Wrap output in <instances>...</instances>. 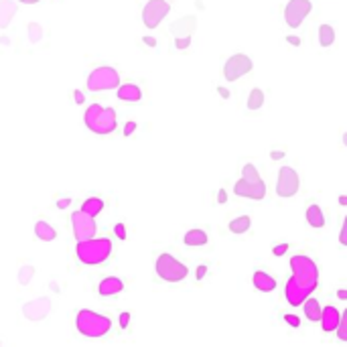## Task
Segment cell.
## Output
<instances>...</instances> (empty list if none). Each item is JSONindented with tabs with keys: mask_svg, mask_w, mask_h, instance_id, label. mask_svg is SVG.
<instances>
[{
	"mask_svg": "<svg viewBox=\"0 0 347 347\" xmlns=\"http://www.w3.org/2000/svg\"><path fill=\"white\" fill-rule=\"evenodd\" d=\"M339 205H347V197H345V195L339 197Z\"/></svg>",
	"mask_w": 347,
	"mask_h": 347,
	"instance_id": "cell-45",
	"label": "cell"
},
{
	"mask_svg": "<svg viewBox=\"0 0 347 347\" xmlns=\"http://www.w3.org/2000/svg\"><path fill=\"white\" fill-rule=\"evenodd\" d=\"M313 5L311 0H290V3L284 7V21L290 29H298L302 25V21L309 17Z\"/></svg>",
	"mask_w": 347,
	"mask_h": 347,
	"instance_id": "cell-10",
	"label": "cell"
},
{
	"mask_svg": "<svg viewBox=\"0 0 347 347\" xmlns=\"http://www.w3.org/2000/svg\"><path fill=\"white\" fill-rule=\"evenodd\" d=\"M51 311V300L49 298H35L23 307V315L29 321H43Z\"/></svg>",
	"mask_w": 347,
	"mask_h": 347,
	"instance_id": "cell-13",
	"label": "cell"
},
{
	"mask_svg": "<svg viewBox=\"0 0 347 347\" xmlns=\"http://www.w3.org/2000/svg\"><path fill=\"white\" fill-rule=\"evenodd\" d=\"M341 244H343V246H345V244H347V242H345V228H343V230H341Z\"/></svg>",
	"mask_w": 347,
	"mask_h": 347,
	"instance_id": "cell-46",
	"label": "cell"
},
{
	"mask_svg": "<svg viewBox=\"0 0 347 347\" xmlns=\"http://www.w3.org/2000/svg\"><path fill=\"white\" fill-rule=\"evenodd\" d=\"M300 179L296 175V170L292 166H282L278 170V179H276V195L278 197H292L298 193Z\"/></svg>",
	"mask_w": 347,
	"mask_h": 347,
	"instance_id": "cell-8",
	"label": "cell"
},
{
	"mask_svg": "<svg viewBox=\"0 0 347 347\" xmlns=\"http://www.w3.org/2000/svg\"><path fill=\"white\" fill-rule=\"evenodd\" d=\"M41 35H43L41 27L37 23H31L29 25V39H31V43H39L41 41Z\"/></svg>",
	"mask_w": 347,
	"mask_h": 347,
	"instance_id": "cell-30",
	"label": "cell"
},
{
	"mask_svg": "<svg viewBox=\"0 0 347 347\" xmlns=\"http://www.w3.org/2000/svg\"><path fill=\"white\" fill-rule=\"evenodd\" d=\"M262 104H264V94H262V90H252L250 96H248V108H250V110H258V108H262Z\"/></svg>",
	"mask_w": 347,
	"mask_h": 347,
	"instance_id": "cell-27",
	"label": "cell"
},
{
	"mask_svg": "<svg viewBox=\"0 0 347 347\" xmlns=\"http://www.w3.org/2000/svg\"><path fill=\"white\" fill-rule=\"evenodd\" d=\"M83 120H85V126H88L92 132L100 134V136H106V134L114 132L116 126H118L116 112H114L112 108H102L100 104H92V106L85 110Z\"/></svg>",
	"mask_w": 347,
	"mask_h": 347,
	"instance_id": "cell-4",
	"label": "cell"
},
{
	"mask_svg": "<svg viewBox=\"0 0 347 347\" xmlns=\"http://www.w3.org/2000/svg\"><path fill=\"white\" fill-rule=\"evenodd\" d=\"M154 270H156L158 278L164 280V282H181V280H185L187 274H189V268H187L183 262H179L175 256H170V254H166V252L160 254V256L156 258Z\"/></svg>",
	"mask_w": 347,
	"mask_h": 347,
	"instance_id": "cell-6",
	"label": "cell"
},
{
	"mask_svg": "<svg viewBox=\"0 0 347 347\" xmlns=\"http://www.w3.org/2000/svg\"><path fill=\"white\" fill-rule=\"evenodd\" d=\"M337 337L341 339V341H347V313H343L341 315V319H339V325H337Z\"/></svg>",
	"mask_w": 347,
	"mask_h": 347,
	"instance_id": "cell-29",
	"label": "cell"
},
{
	"mask_svg": "<svg viewBox=\"0 0 347 347\" xmlns=\"http://www.w3.org/2000/svg\"><path fill=\"white\" fill-rule=\"evenodd\" d=\"M339 319H341V313L335 309V307H325V309H321V325H323V331H327V333H331V331H335L337 329V325H339Z\"/></svg>",
	"mask_w": 347,
	"mask_h": 347,
	"instance_id": "cell-15",
	"label": "cell"
},
{
	"mask_svg": "<svg viewBox=\"0 0 347 347\" xmlns=\"http://www.w3.org/2000/svg\"><path fill=\"white\" fill-rule=\"evenodd\" d=\"M252 282H254V286H256L258 290H262V292H272V290L276 288V280H274L270 274H266L264 270H256L254 276H252Z\"/></svg>",
	"mask_w": 347,
	"mask_h": 347,
	"instance_id": "cell-18",
	"label": "cell"
},
{
	"mask_svg": "<svg viewBox=\"0 0 347 347\" xmlns=\"http://www.w3.org/2000/svg\"><path fill=\"white\" fill-rule=\"evenodd\" d=\"M114 234H116V238L126 240V226H124V224H116V226H114Z\"/></svg>",
	"mask_w": 347,
	"mask_h": 347,
	"instance_id": "cell-32",
	"label": "cell"
},
{
	"mask_svg": "<svg viewBox=\"0 0 347 347\" xmlns=\"http://www.w3.org/2000/svg\"><path fill=\"white\" fill-rule=\"evenodd\" d=\"M205 274H207V268H205V266H199V268H197V278L201 280Z\"/></svg>",
	"mask_w": 347,
	"mask_h": 347,
	"instance_id": "cell-37",
	"label": "cell"
},
{
	"mask_svg": "<svg viewBox=\"0 0 347 347\" xmlns=\"http://www.w3.org/2000/svg\"><path fill=\"white\" fill-rule=\"evenodd\" d=\"M75 327L85 337H104L112 329V321L106 315H100L96 311L81 309L75 317Z\"/></svg>",
	"mask_w": 347,
	"mask_h": 347,
	"instance_id": "cell-5",
	"label": "cell"
},
{
	"mask_svg": "<svg viewBox=\"0 0 347 347\" xmlns=\"http://www.w3.org/2000/svg\"><path fill=\"white\" fill-rule=\"evenodd\" d=\"M17 15V5L13 0H0V29H7Z\"/></svg>",
	"mask_w": 347,
	"mask_h": 347,
	"instance_id": "cell-19",
	"label": "cell"
},
{
	"mask_svg": "<svg viewBox=\"0 0 347 347\" xmlns=\"http://www.w3.org/2000/svg\"><path fill=\"white\" fill-rule=\"evenodd\" d=\"M144 41H146L148 45H152V47H154V39H150V37H144Z\"/></svg>",
	"mask_w": 347,
	"mask_h": 347,
	"instance_id": "cell-47",
	"label": "cell"
},
{
	"mask_svg": "<svg viewBox=\"0 0 347 347\" xmlns=\"http://www.w3.org/2000/svg\"><path fill=\"white\" fill-rule=\"evenodd\" d=\"M307 222H309V226H311V228H315V230H321V228L325 226L323 209H321L317 203H313V205H309V207H307Z\"/></svg>",
	"mask_w": 347,
	"mask_h": 347,
	"instance_id": "cell-20",
	"label": "cell"
},
{
	"mask_svg": "<svg viewBox=\"0 0 347 347\" xmlns=\"http://www.w3.org/2000/svg\"><path fill=\"white\" fill-rule=\"evenodd\" d=\"M189 45H191V37H177V39H175V47L181 49V51L187 49Z\"/></svg>",
	"mask_w": 347,
	"mask_h": 347,
	"instance_id": "cell-31",
	"label": "cell"
},
{
	"mask_svg": "<svg viewBox=\"0 0 347 347\" xmlns=\"http://www.w3.org/2000/svg\"><path fill=\"white\" fill-rule=\"evenodd\" d=\"M302 302H305V309H302V311H305L307 319H309V321H319V319H321V305H319V300L307 296Z\"/></svg>",
	"mask_w": 347,
	"mask_h": 347,
	"instance_id": "cell-25",
	"label": "cell"
},
{
	"mask_svg": "<svg viewBox=\"0 0 347 347\" xmlns=\"http://www.w3.org/2000/svg\"><path fill=\"white\" fill-rule=\"evenodd\" d=\"M252 67H254V63H252V59L248 55H244V53L232 55L226 61V65H224V77L228 81H238L240 77H244L246 73H250Z\"/></svg>",
	"mask_w": 347,
	"mask_h": 347,
	"instance_id": "cell-9",
	"label": "cell"
},
{
	"mask_svg": "<svg viewBox=\"0 0 347 347\" xmlns=\"http://www.w3.org/2000/svg\"><path fill=\"white\" fill-rule=\"evenodd\" d=\"M168 11H170V5L166 0H148L142 9V21L148 29H154L168 15Z\"/></svg>",
	"mask_w": 347,
	"mask_h": 347,
	"instance_id": "cell-11",
	"label": "cell"
},
{
	"mask_svg": "<svg viewBox=\"0 0 347 347\" xmlns=\"http://www.w3.org/2000/svg\"><path fill=\"white\" fill-rule=\"evenodd\" d=\"M220 203H226V191L224 189L220 191Z\"/></svg>",
	"mask_w": 347,
	"mask_h": 347,
	"instance_id": "cell-44",
	"label": "cell"
},
{
	"mask_svg": "<svg viewBox=\"0 0 347 347\" xmlns=\"http://www.w3.org/2000/svg\"><path fill=\"white\" fill-rule=\"evenodd\" d=\"M284 321H286L290 327H298V325H300V319L294 317V315H284Z\"/></svg>",
	"mask_w": 347,
	"mask_h": 347,
	"instance_id": "cell-34",
	"label": "cell"
},
{
	"mask_svg": "<svg viewBox=\"0 0 347 347\" xmlns=\"http://www.w3.org/2000/svg\"><path fill=\"white\" fill-rule=\"evenodd\" d=\"M286 250H288V244H276V246L272 248V254H274V256H282Z\"/></svg>",
	"mask_w": 347,
	"mask_h": 347,
	"instance_id": "cell-33",
	"label": "cell"
},
{
	"mask_svg": "<svg viewBox=\"0 0 347 347\" xmlns=\"http://www.w3.org/2000/svg\"><path fill=\"white\" fill-rule=\"evenodd\" d=\"M75 100H77V104H83V94L81 92H75Z\"/></svg>",
	"mask_w": 347,
	"mask_h": 347,
	"instance_id": "cell-41",
	"label": "cell"
},
{
	"mask_svg": "<svg viewBox=\"0 0 347 347\" xmlns=\"http://www.w3.org/2000/svg\"><path fill=\"white\" fill-rule=\"evenodd\" d=\"M102 209H104V199H100V197H88V199L81 203V211L88 213V215H92V218L100 215Z\"/></svg>",
	"mask_w": 347,
	"mask_h": 347,
	"instance_id": "cell-22",
	"label": "cell"
},
{
	"mask_svg": "<svg viewBox=\"0 0 347 347\" xmlns=\"http://www.w3.org/2000/svg\"><path fill=\"white\" fill-rule=\"evenodd\" d=\"M290 268H292V276L288 278L284 286V298L288 305L298 307L317 288L319 268L309 256H302V254H296L290 258Z\"/></svg>",
	"mask_w": 347,
	"mask_h": 347,
	"instance_id": "cell-1",
	"label": "cell"
},
{
	"mask_svg": "<svg viewBox=\"0 0 347 347\" xmlns=\"http://www.w3.org/2000/svg\"><path fill=\"white\" fill-rule=\"evenodd\" d=\"M124 290V282L118 278V276H108V278H104L102 282H100V286H98V292L102 294V296H116V294H120Z\"/></svg>",
	"mask_w": 347,
	"mask_h": 347,
	"instance_id": "cell-16",
	"label": "cell"
},
{
	"mask_svg": "<svg viewBox=\"0 0 347 347\" xmlns=\"http://www.w3.org/2000/svg\"><path fill=\"white\" fill-rule=\"evenodd\" d=\"M337 298L345 300V298H347V290H343V288H341V290H337Z\"/></svg>",
	"mask_w": 347,
	"mask_h": 347,
	"instance_id": "cell-40",
	"label": "cell"
},
{
	"mask_svg": "<svg viewBox=\"0 0 347 347\" xmlns=\"http://www.w3.org/2000/svg\"><path fill=\"white\" fill-rule=\"evenodd\" d=\"M71 226H73V234H75L77 242H83V240H90V238L96 236V222H94V218L83 213L81 209L71 213Z\"/></svg>",
	"mask_w": 347,
	"mask_h": 347,
	"instance_id": "cell-12",
	"label": "cell"
},
{
	"mask_svg": "<svg viewBox=\"0 0 347 347\" xmlns=\"http://www.w3.org/2000/svg\"><path fill=\"white\" fill-rule=\"evenodd\" d=\"M234 193L238 197H248V199H256V201H262L266 197V185L260 179L258 168L252 162L244 164V168H242V179L236 183Z\"/></svg>",
	"mask_w": 347,
	"mask_h": 347,
	"instance_id": "cell-3",
	"label": "cell"
},
{
	"mask_svg": "<svg viewBox=\"0 0 347 347\" xmlns=\"http://www.w3.org/2000/svg\"><path fill=\"white\" fill-rule=\"evenodd\" d=\"M19 3H23V5H37V3H41V0H19Z\"/></svg>",
	"mask_w": 347,
	"mask_h": 347,
	"instance_id": "cell-42",
	"label": "cell"
},
{
	"mask_svg": "<svg viewBox=\"0 0 347 347\" xmlns=\"http://www.w3.org/2000/svg\"><path fill=\"white\" fill-rule=\"evenodd\" d=\"M33 274H35V268H33V266H23V268L19 270V282H21L23 286H27V284L31 282Z\"/></svg>",
	"mask_w": 347,
	"mask_h": 347,
	"instance_id": "cell-28",
	"label": "cell"
},
{
	"mask_svg": "<svg viewBox=\"0 0 347 347\" xmlns=\"http://www.w3.org/2000/svg\"><path fill=\"white\" fill-rule=\"evenodd\" d=\"M183 242H185V246H205L207 244V234L201 228H193V230H189L185 234Z\"/></svg>",
	"mask_w": 347,
	"mask_h": 347,
	"instance_id": "cell-21",
	"label": "cell"
},
{
	"mask_svg": "<svg viewBox=\"0 0 347 347\" xmlns=\"http://www.w3.org/2000/svg\"><path fill=\"white\" fill-rule=\"evenodd\" d=\"M67 205H69V199H61V201L57 203V207H59V209H65Z\"/></svg>",
	"mask_w": 347,
	"mask_h": 347,
	"instance_id": "cell-39",
	"label": "cell"
},
{
	"mask_svg": "<svg viewBox=\"0 0 347 347\" xmlns=\"http://www.w3.org/2000/svg\"><path fill=\"white\" fill-rule=\"evenodd\" d=\"M118 100L122 102H140L142 100V90L136 83H124L118 88Z\"/></svg>",
	"mask_w": 347,
	"mask_h": 347,
	"instance_id": "cell-17",
	"label": "cell"
},
{
	"mask_svg": "<svg viewBox=\"0 0 347 347\" xmlns=\"http://www.w3.org/2000/svg\"><path fill=\"white\" fill-rule=\"evenodd\" d=\"M112 254V242L108 238H90L83 242H77L75 256L85 266L104 264Z\"/></svg>",
	"mask_w": 347,
	"mask_h": 347,
	"instance_id": "cell-2",
	"label": "cell"
},
{
	"mask_svg": "<svg viewBox=\"0 0 347 347\" xmlns=\"http://www.w3.org/2000/svg\"><path fill=\"white\" fill-rule=\"evenodd\" d=\"M128 323H130V313H122V317H120V325L126 329V327H128Z\"/></svg>",
	"mask_w": 347,
	"mask_h": 347,
	"instance_id": "cell-35",
	"label": "cell"
},
{
	"mask_svg": "<svg viewBox=\"0 0 347 347\" xmlns=\"http://www.w3.org/2000/svg\"><path fill=\"white\" fill-rule=\"evenodd\" d=\"M35 236H37L39 240H43V242H51V240L57 238V232H55V228L49 226L47 222H37V224H35Z\"/></svg>",
	"mask_w": 347,
	"mask_h": 347,
	"instance_id": "cell-23",
	"label": "cell"
},
{
	"mask_svg": "<svg viewBox=\"0 0 347 347\" xmlns=\"http://www.w3.org/2000/svg\"><path fill=\"white\" fill-rule=\"evenodd\" d=\"M252 228V218L250 215H240V218H236V220H232L230 222V232L232 234H246L248 230Z\"/></svg>",
	"mask_w": 347,
	"mask_h": 347,
	"instance_id": "cell-24",
	"label": "cell"
},
{
	"mask_svg": "<svg viewBox=\"0 0 347 347\" xmlns=\"http://www.w3.org/2000/svg\"><path fill=\"white\" fill-rule=\"evenodd\" d=\"M333 43H335V29L331 25H321L319 27V45L331 47Z\"/></svg>",
	"mask_w": 347,
	"mask_h": 347,
	"instance_id": "cell-26",
	"label": "cell"
},
{
	"mask_svg": "<svg viewBox=\"0 0 347 347\" xmlns=\"http://www.w3.org/2000/svg\"><path fill=\"white\" fill-rule=\"evenodd\" d=\"M118 85H120V75L110 65L96 67L88 77V90L90 92H108V90H114Z\"/></svg>",
	"mask_w": 347,
	"mask_h": 347,
	"instance_id": "cell-7",
	"label": "cell"
},
{
	"mask_svg": "<svg viewBox=\"0 0 347 347\" xmlns=\"http://www.w3.org/2000/svg\"><path fill=\"white\" fill-rule=\"evenodd\" d=\"M286 41H288L290 45H300V39H298V37H292V35H290V37H286Z\"/></svg>",
	"mask_w": 347,
	"mask_h": 347,
	"instance_id": "cell-38",
	"label": "cell"
},
{
	"mask_svg": "<svg viewBox=\"0 0 347 347\" xmlns=\"http://www.w3.org/2000/svg\"><path fill=\"white\" fill-rule=\"evenodd\" d=\"M195 27H197V19L193 15H189V17H183V19H179V21L172 23L170 25V33L175 35V39L177 37H191V33L195 31Z\"/></svg>",
	"mask_w": 347,
	"mask_h": 347,
	"instance_id": "cell-14",
	"label": "cell"
},
{
	"mask_svg": "<svg viewBox=\"0 0 347 347\" xmlns=\"http://www.w3.org/2000/svg\"><path fill=\"white\" fill-rule=\"evenodd\" d=\"M134 128H136V124H134V122H128V124H126V128H124V134H126V136H130V134L134 132Z\"/></svg>",
	"mask_w": 347,
	"mask_h": 347,
	"instance_id": "cell-36",
	"label": "cell"
},
{
	"mask_svg": "<svg viewBox=\"0 0 347 347\" xmlns=\"http://www.w3.org/2000/svg\"><path fill=\"white\" fill-rule=\"evenodd\" d=\"M282 154H284V152H280V150H274V152H272V158H274V160H276V158H280V156H282Z\"/></svg>",
	"mask_w": 347,
	"mask_h": 347,
	"instance_id": "cell-43",
	"label": "cell"
}]
</instances>
